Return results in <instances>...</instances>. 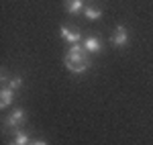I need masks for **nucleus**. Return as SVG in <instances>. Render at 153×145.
<instances>
[{"mask_svg":"<svg viewBox=\"0 0 153 145\" xmlns=\"http://www.w3.org/2000/svg\"><path fill=\"white\" fill-rule=\"evenodd\" d=\"M90 63H92V59H90L88 51L84 47V43L71 45L70 51L63 55V65H65L71 74H84L90 68Z\"/></svg>","mask_w":153,"mask_h":145,"instance_id":"obj_1","label":"nucleus"},{"mask_svg":"<svg viewBox=\"0 0 153 145\" xmlns=\"http://www.w3.org/2000/svg\"><path fill=\"white\" fill-rule=\"evenodd\" d=\"M25 119H27V115H25L23 109H14L6 117V125H4V131H12V133H19V127L25 125Z\"/></svg>","mask_w":153,"mask_h":145,"instance_id":"obj_2","label":"nucleus"},{"mask_svg":"<svg viewBox=\"0 0 153 145\" xmlns=\"http://www.w3.org/2000/svg\"><path fill=\"white\" fill-rule=\"evenodd\" d=\"M59 35L63 41H68L70 45H76V43H82V33L78 31V29H70V27H61L59 29Z\"/></svg>","mask_w":153,"mask_h":145,"instance_id":"obj_3","label":"nucleus"},{"mask_svg":"<svg viewBox=\"0 0 153 145\" xmlns=\"http://www.w3.org/2000/svg\"><path fill=\"white\" fill-rule=\"evenodd\" d=\"M110 41H112L114 47H125L127 41H129V31H127V27H125V25H117V31L112 33Z\"/></svg>","mask_w":153,"mask_h":145,"instance_id":"obj_4","label":"nucleus"},{"mask_svg":"<svg viewBox=\"0 0 153 145\" xmlns=\"http://www.w3.org/2000/svg\"><path fill=\"white\" fill-rule=\"evenodd\" d=\"M82 43H84V47H86L88 53H98V51H102V41H100L98 37H94V35L86 37Z\"/></svg>","mask_w":153,"mask_h":145,"instance_id":"obj_5","label":"nucleus"},{"mask_svg":"<svg viewBox=\"0 0 153 145\" xmlns=\"http://www.w3.org/2000/svg\"><path fill=\"white\" fill-rule=\"evenodd\" d=\"M12 98H14V90L8 88V86H2V90H0V106H2V109L10 106Z\"/></svg>","mask_w":153,"mask_h":145,"instance_id":"obj_6","label":"nucleus"},{"mask_svg":"<svg viewBox=\"0 0 153 145\" xmlns=\"http://www.w3.org/2000/svg\"><path fill=\"white\" fill-rule=\"evenodd\" d=\"M63 6L70 14H78L84 10V0H63Z\"/></svg>","mask_w":153,"mask_h":145,"instance_id":"obj_7","label":"nucleus"},{"mask_svg":"<svg viewBox=\"0 0 153 145\" xmlns=\"http://www.w3.org/2000/svg\"><path fill=\"white\" fill-rule=\"evenodd\" d=\"M84 14H86V19H90V21H98V19H102V10L96 8V6H88V8H84Z\"/></svg>","mask_w":153,"mask_h":145,"instance_id":"obj_8","label":"nucleus"},{"mask_svg":"<svg viewBox=\"0 0 153 145\" xmlns=\"http://www.w3.org/2000/svg\"><path fill=\"white\" fill-rule=\"evenodd\" d=\"M14 143H16V145H29V143H31V141H29V135L23 133V131L14 133Z\"/></svg>","mask_w":153,"mask_h":145,"instance_id":"obj_9","label":"nucleus"},{"mask_svg":"<svg viewBox=\"0 0 153 145\" xmlns=\"http://www.w3.org/2000/svg\"><path fill=\"white\" fill-rule=\"evenodd\" d=\"M4 86H8V88H12V90H19L21 86H23V78L21 76H16V78H12V80H8Z\"/></svg>","mask_w":153,"mask_h":145,"instance_id":"obj_10","label":"nucleus"},{"mask_svg":"<svg viewBox=\"0 0 153 145\" xmlns=\"http://www.w3.org/2000/svg\"><path fill=\"white\" fill-rule=\"evenodd\" d=\"M29 145H47V141H41V139H39V141H31Z\"/></svg>","mask_w":153,"mask_h":145,"instance_id":"obj_11","label":"nucleus"},{"mask_svg":"<svg viewBox=\"0 0 153 145\" xmlns=\"http://www.w3.org/2000/svg\"><path fill=\"white\" fill-rule=\"evenodd\" d=\"M10 145H16V143H14V141H12V143H10Z\"/></svg>","mask_w":153,"mask_h":145,"instance_id":"obj_12","label":"nucleus"}]
</instances>
